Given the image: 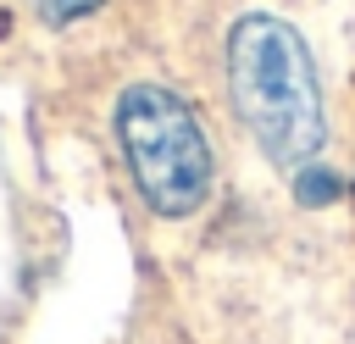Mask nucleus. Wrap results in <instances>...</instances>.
<instances>
[{"label": "nucleus", "instance_id": "nucleus-1", "mask_svg": "<svg viewBox=\"0 0 355 344\" xmlns=\"http://www.w3.org/2000/svg\"><path fill=\"white\" fill-rule=\"evenodd\" d=\"M227 94H233L244 133L255 139V150L272 166L300 172V166L322 161V144H327L322 83H316L311 44L300 39L294 22H283L272 11H250L233 22Z\"/></svg>", "mask_w": 355, "mask_h": 344}, {"label": "nucleus", "instance_id": "nucleus-2", "mask_svg": "<svg viewBox=\"0 0 355 344\" xmlns=\"http://www.w3.org/2000/svg\"><path fill=\"white\" fill-rule=\"evenodd\" d=\"M116 139H122V161L133 172L139 200L178 222L194 216L211 194V144L200 117L161 83H133L116 100Z\"/></svg>", "mask_w": 355, "mask_h": 344}, {"label": "nucleus", "instance_id": "nucleus-3", "mask_svg": "<svg viewBox=\"0 0 355 344\" xmlns=\"http://www.w3.org/2000/svg\"><path fill=\"white\" fill-rule=\"evenodd\" d=\"M294 189H300L305 205H327V200L338 194V178H333L322 161H311V166H300V183H294Z\"/></svg>", "mask_w": 355, "mask_h": 344}, {"label": "nucleus", "instance_id": "nucleus-4", "mask_svg": "<svg viewBox=\"0 0 355 344\" xmlns=\"http://www.w3.org/2000/svg\"><path fill=\"white\" fill-rule=\"evenodd\" d=\"M94 6H100V0H28V11H33V17H44V22H55V28H61V22H78V17H89Z\"/></svg>", "mask_w": 355, "mask_h": 344}]
</instances>
